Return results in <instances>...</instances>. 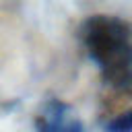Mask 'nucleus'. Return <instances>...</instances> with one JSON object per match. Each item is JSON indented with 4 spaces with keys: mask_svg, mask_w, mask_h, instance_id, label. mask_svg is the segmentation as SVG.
<instances>
[{
    "mask_svg": "<svg viewBox=\"0 0 132 132\" xmlns=\"http://www.w3.org/2000/svg\"><path fill=\"white\" fill-rule=\"evenodd\" d=\"M82 43L103 80L113 91L132 95V27L120 16L95 14L82 25Z\"/></svg>",
    "mask_w": 132,
    "mask_h": 132,
    "instance_id": "obj_1",
    "label": "nucleus"
},
{
    "mask_svg": "<svg viewBox=\"0 0 132 132\" xmlns=\"http://www.w3.org/2000/svg\"><path fill=\"white\" fill-rule=\"evenodd\" d=\"M37 132H85V124L70 103L50 99L35 116Z\"/></svg>",
    "mask_w": 132,
    "mask_h": 132,
    "instance_id": "obj_2",
    "label": "nucleus"
},
{
    "mask_svg": "<svg viewBox=\"0 0 132 132\" xmlns=\"http://www.w3.org/2000/svg\"><path fill=\"white\" fill-rule=\"evenodd\" d=\"M105 132H132V109L109 120L105 126Z\"/></svg>",
    "mask_w": 132,
    "mask_h": 132,
    "instance_id": "obj_3",
    "label": "nucleus"
}]
</instances>
